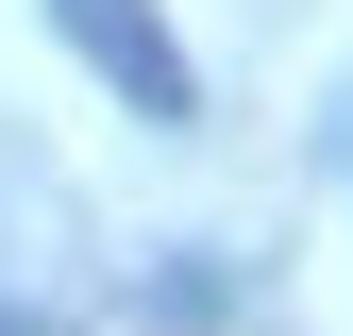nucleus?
I'll use <instances>...</instances> for the list:
<instances>
[{"mask_svg":"<svg viewBox=\"0 0 353 336\" xmlns=\"http://www.w3.org/2000/svg\"><path fill=\"white\" fill-rule=\"evenodd\" d=\"M51 34H68V51L152 118V135H185V118H202V67H185V34H168L152 0H51Z\"/></svg>","mask_w":353,"mask_h":336,"instance_id":"f257e3e1","label":"nucleus"}]
</instances>
